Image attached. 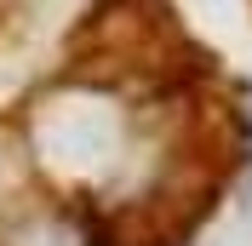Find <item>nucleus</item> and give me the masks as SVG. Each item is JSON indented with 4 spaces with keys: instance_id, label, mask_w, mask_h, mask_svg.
Wrapping results in <instances>:
<instances>
[{
    "instance_id": "obj_1",
    "label": "nucleus",
    "mask_w": 252,
    "mask_h": 246,
    "mask_svg": "<svg viewBox=\"0 0 252 246\" xmlns=\"http://www.w3.org/2000/svg\"><path fill=\"white\" fill-rule=\"evenodd\" d=\"M23 160L52 184V195H149L166 172L160 138L126 109L109 80H58L29 97Z\"/></svg>"
},
{
    "instance_id": "obj_2",
    "label": "nucleus",
    "mask_w": 252,
    "mask_h": 246,
    "mask_svg": "<svg viewBox=\"0 0 252 246\" xmlns=\"http://www.w3.org/2000/svg\"><path fill=\"white\" fill-rule=\"evenodd\" d=\"M0 246H103L92 217L69 195H34L17 189L0 206Z\"/></svg>"
},
{
    "instance_id": "obj_3",
    "label": "nucleus",
    "mask_w": 252,
    "mask_h": 246,
    "mask_svg": "<svg viewBox=\"0 0 252 246\" xmlns=\"http://www.w3.org/2000/svg\"><path fill=\"white\" fill-rule=\"evenodd\" d=\"M23 189V143H12L6 132H0V206Z\"/></svg>"
}]
</instances>
